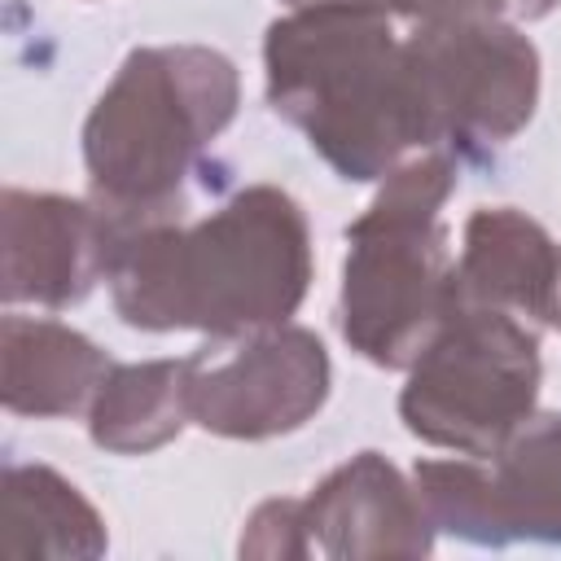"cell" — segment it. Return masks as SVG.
<instances>
[{
  "label": "cell",
  "instance_id": "9a60e30c",
  "mask_svg": "<svg viewBox=\"0 0 561 561\" xmlns=\"http://www.w3.org/2000/svg\"><path fill=\"white\" fill-rule=\"evenodd\" d=\"M245 557H307L302 548V500H267L250 513L241 535Z\"/></svg>",
  "mask_w": 561,
  "mask_h": 561
},
{
  "label": "cell",
  "instance_id": "9c48e42d",
  "mask_svg": "<svg viewBox=\"0 0 561 561\" xmlns=\"http://www.w3.org/2000/svg\"><path fill=\"white\" fill-rule=\"evenodd\" d=\"M434 530L416 482L377 451L351 456L302 500L307 557H425Z\"/></svg>",
  "mask_w": 561,
  "mask_h": 561
},
{
  "label": "cell",
  "instance_id": "8992f818",
  "mask_svg": "<svg viewBox=\"0 0 561 561\" xmlns=\"http://www.w3.org/2000/svg\"><path fill=\"white\" fill-rule=\"evenodd\" d=\"M408 53L438 149L482 153L530 123L539 101V53L513 22H416Z\"/></svg>",
  "mask_w": 561,
  "mask_h": 561
},
{
  "label": "cell",
  "instance_id": "ac0fdd59",
  "mask_svg": "<svg viewBox=\"0 0 561 561\" xmlns=\"http://www.w3.org/2000/svg\"><path fill=\"white\" fill-rule=\"evenodd\" d=\"M289 9H302V4H324V0H285Z\"/></svg>",
  "mask_w": 561,
  "mask_h": 561
},
{
  "label": "cell",
  "instance_id": "ba28073f",
  "mask_svg": "<svg viewBox=\"0 0 561 561\" xmlns=\"http://www.w3.org/2000/svg\"><path fill=\"white\" fill-rule=\"evenodd\" d=\"M412 482L434 526L469 543H561V416L530 412L486 460H421Z\"/></svg>",
  "mask_w": 561,
  "mask_h": 561
},
{
  "label": "cell",
  "instance_id": "3957f363",
  "mask_svg": "<svg viewBox=\"0 0 561 561\" xmlns=\"http://www.w3.org/2000/svg\"><path fill=\"white\" fill-rule=\"evenodd\" d=\"M237 96V66L219 48L158 44L127 53L83 123L92 202L127 219L180 215L184 184L232 123Z\"/></svg>",
  "mask_w": 561,
  "mask_h": 561
},
{
  "label": "cell",
  "instance_id": "5b68a950",
  "mask_svg": "<svg viewBox=\"0 0 561 561\" xmlns=\"http://www.w3.org/2000/svg\"><path fill=\"white\" fill-rule=\"evenodd\" d=\"M535 394L539 329L451 298L438 333L408 368L399 416L421 443L486 460L535 412Z\"/></svg>",
  "mask_w": 561,
  "mask_h": 561
},
{
  "label": "cell",
  "instance_id": "30bf717a",
  "mask_svg": "<svg viewBox=\"0 0 561 561\" xmlns=\"http://www.w3.org/2000/svg\"><path fill=\"white\" fill-rule=\"evenodd\" d=\"M4 302L66 307L105 276V224L96 202L4 188Z\"/></svg>",
  "mask_w": 561,
  "mask_h": 561
},
{
  "label": "cell",
  "instance_id": "2e32d148",
  "mask_svg": "<svg viewBox=\"0 0 561 561\" xmlns=\"http://www.w3.org/2000/svg\"><path fill=\"white\" fill-rule=\"evenodd\" d=\"M561 0H390L408 22H460V18H543Z\"/></svg>",
  "mask_w": 561,
  "mask_h": 561
},
{
  "label": "cell",
  "instance_id": "4fadbf2b",
  "mask_svg": "<svg viewBox=\"0 0 561 561\" xmlns=\"http://www.w3.org/2000/svg\"><path fill=\"white\" fill-rule=\"evenodd\" d=\"M188 425L184 359L114 364L88 408V434L118 456H145Z\"/></svg>",
  "mask_w": 561,
  "mask_h": 561
},
{
  "label": "cell",
  "instance_id": "7c38bea8",
  "mask_svg": "<svg viewBox=\"0 0 561 561\" xmlns=\"http://www.w3.org/2000/svg\"><path fill=\"white\" fill-rule=\"evenodd\" d=\"M114 364L96 342L31 316H4L0 324V390L18 416H70L92 408Z\"/></svg>",
  "mask_w": 561,
  "mask_h": 561
},
{
  "label": "cell",
  "instance_id": "e0dca14e",
  "mask_svg": "<svg viewBox=\"0 0 561 561\" xmlns=\"http://www.w3.org/2000/svg\"><path fill=\"white\" fill-rule=\"evenodd\" d=\"M552 324L561 329V276H557V307H552Z\"/></svg>",
  "mask_w": 561,
  "mask_h": 561
},
{
  "label": "cell",
  "instance_id": "52a82bcc",
  "mask_svg": "<svg viewBox=\"0 0 561 561\" xmlns=\"http://www.w3.org/2000/svg\"><path fill=\"white\" fill-rule=\"evenodd\" d=\"M188 421L224 438H276L329 399V355L311 329L267 324L210 337L184 359Z\"/></svg>",
  "mask_w": 561,
  "mask_h": 561
},
{
  "label": "cell",
  "instance_id": "277c9868",
  "mask_svg": "<svg viewBox=\"0 0 561 561\" xmlns=\"http://www.w3.org/2000/svg\"><path fill=\"white\" fill-rule=\"evenodd\" d=\"M456 188L447 149L403 158L377 188L373 206L346 224L342 263V337L368 364L412 368L451 307V259L443 206Z\"/></svg>",
  "mask_w": 561,
  "mask_h": 561
},
{
  "label": "cell",
  "instance_id": "8fae6325",
  "mask_svg": "<svg viewBox=\"0 0 561 561\" xmlns=\"http://www.w3.org/2000/svg\"><path fill=\"white\" fill-rule=\"evenodd\" d=\"M561 250L530 215L482 206L465 224V245L451 267V298L508 311L535 329L552 324Z\"/></svg>",
  "mask_w": 561,
  "mask_h": 561
},
{
  "label": "cell",
  "instance_id": "5bb4252c",
  "mask_svg": "<svg viewBox=\"0 0 561 561\" xmlns=\"http://www.w3.org/2000/svg\"><path fill=\"white\" fill-rule=\"evenodd\" d=\"M105 522L48 465L4 469V552L9 557H101Z\"/></svg>",
  "mask_w": 561,
  "mask_h": 561
},
{
  "label": "cell",
  "instance_id": "6da1fadb",
  "mask_svg": "<svg viewBox=\"0 0 561 561\" xmlns=\"http://www.w3.org/2000/svg\"><path fill=\"white\" fill-rule=\"evenodd\" d=\"M101 210V206H96ZM105 285L131 329L210 337L285 324L311 285V228L276 184H250L197 224L101 210Z\"/></svg>",
  "mask_w": 561,
  "mask_h": 561
},
{
  "label": "cell",
  "instance_id": "7a4b0ae2",
  "mask_svg": "<svg viewBox=\"0 0 561 561\" xmlns=\"http://www.w3.org/2000/svg\"><path fill=\"white\" fill-rule=\"evenodd\" d=\"M267 101L342 180H386L403 158L438 149L408 35L390 0L302 4L267 26Z\"/></svg>",
  "mask_w": 561,
  "mask_h": 561
}]
</instances>
